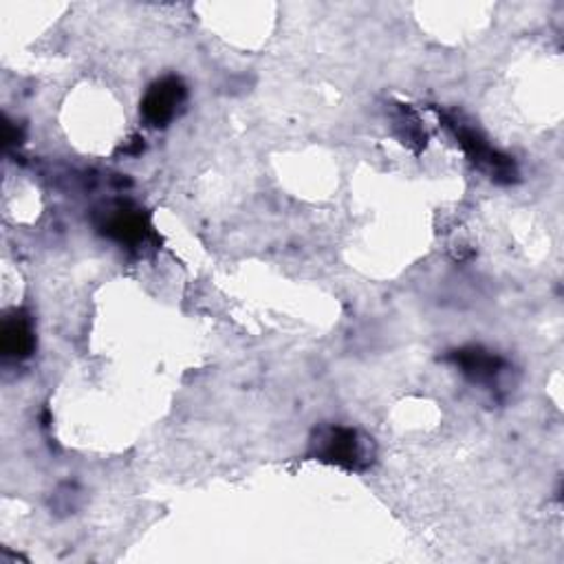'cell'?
Returning <instances> with one entry per match:
<instances>
[{"label":"cell","mask_w":564,"mask_h":564,"mask_svg":"<svg viewBox=\"0 0 564 564\" xmlns=\"http://www.w3.org/2000/svg\"><path fill=\"white\" fill-rule=\"evenodd\" d=\"M316 456L329 463H335L346 469H366L372 461V443L368 437L353 428L335 426L320 430L316 441Z\"/></svg>","instance_id":"6da1fadb"},{"label":"cell","mask_w":564,"mask_h":564,"mask_svg":"<svg viewBox=\"0 0 564 564\" xmlns=\"http://www.w3.org/2000/svg\"><path fill=\"white\" fill-rule=\"evenodd\" d=\"M0 348H3L5 357H12V359H25L34 353L36 335L32 329V322L25 316L14 314L12 318L5 320L3 331H0Z\"/></svg>","instance_id":"8992f818"},{"label":"cell","mask_w":564,"mask_h":564,"mask_svg":"<svg viewBox=\"0 0 564 564\" xmlns=\"http://www.w3.org/2000/svg\"><path fill=\"white\" fill-rule=\"evenodd\" d=\"M461 144V148L465 150V155L473 159L481 170L490 172L494 179L499 181H512L516 176V168L512 163L510 157L496 152L477 131L467 128V126H458L454 122H447Z\"/></svg>","instance_id":"3957f363"},{"label":"cell","mask_w":564,"mask_h":564,"mask_svg":"<svg viewBox=\"0 0 564 564\" xmlns=\"http://www.w3.org/2000/svg\"><path fill=\"white\" fill-rule=\"evenodd\" d=\"M185 105V84L170 75L159 82H155L142 100V118L155 126L163 128L168 126Z\"/></svg>","instance_id":"7a4b0ae2"},{"label":"cell","mask_w":564,"mask_h":564,"mask_svg":"<svg viewBox=\"0 0 564 564\" xmlns=\"http://www.w3.org/2000/svg\"><path fill=\"white\" fill-rule=\"evenodd\" d=\"M452 361L467 375L473 382L488 384L494 382L496 375L503 370V359L483 348H461L452 353Z\"/></svg>","instance_id":"5b68a950"},{"label":"cell","mask_w":564,"mask_h":564,"mask_svg":"<svg viewBox=\"0 0 564 564\" xmlns=\"http://www.w3.org/2000/svg\"><path fill=\"white\" fill-rule=\"evenodd\" d=\"M105 234L115 238L118 243L122 245H142L148 234H150V225L146 221V217L137 210H128V208H120V210H113L107 219H105V225H102Z\"/></svg>","instance_id":"277c9868"}]
</instances>
